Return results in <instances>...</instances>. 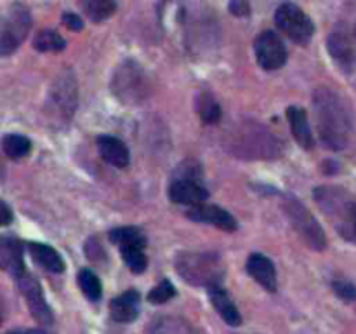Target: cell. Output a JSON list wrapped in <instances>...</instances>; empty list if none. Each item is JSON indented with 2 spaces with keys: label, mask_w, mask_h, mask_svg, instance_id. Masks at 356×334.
Here are the masks:
<instances>
[{
  "label": "cell",
  "mask_w": 356,
  "mask_h": 334,
  "mask_svg": "<svg viewBox=\"0 0 356 334\" xmlns=\"http://www.w3.org/2000/svg\"><path fill=\"white\" fill-rule=\"evenodd\" d=\"M111 242H115L120 247L125 245H137V247H144L146 245V238H144L143 232L140 228L134 227H124V228H115L110 232Z\"/></svg>",
  "instance_id": "cell-23"
},
{
  "label": "cell",
  "mask_w": 356,
  "mask_h": 334,
  "mask_svg": "<svg viewBox=\"0 0 356 334\" xmlns=\"http://www.w3.org/2000/svg\"><path fill=\"white\" fill-rule=\"evenodd\" d=\"M85 253H87L89 260L96 261V263L107 260V253H104L103 245L96 241V238H91V241L87 242V245H85Z\"/></svg>",
  "instance_id": "cell-29"
},
{
  "label": "cell",
  "mask_w": 356,
  "mask_h": 334,
  "mask_svg": "<svg viewBox=\"0 0 356 334\" xmlns=\"http://www.w3.org/2000/svg\"><path fill=\"white\" fill-rule=\"evenodd\" d=\"M275 23L280 30L292 42L299 45H308L315 34V25L311 18L296 4H282L275 12Z\"/></svg>",
  "instance_id": "cell-7"
},
{
  "label": "cell",
  "mask_w": 356,
  "mask_h": 334,
  "mask_svg": "<svg viewBox=\"0 0 356 334\" xmlns=\"http://www.w3.org/2000/svg\"><path fill=\"white\" fill-rule=\"evenodd\" d=\"M98 152L107 160L108 164L115 167H127L131 162V153L125 143L115 136H101L98 137Z\"/></svg>",
  "instance_id": "cell-15"
},
{
  "label": "cell",
  "mask_w": 356,
  "mask_h": 334,
  "mask_svg": "<svg viewBox=\"0 0 356 334\" xmlns=\"http://www.w3.org/2000/svg\"><path fill=\"white\" fill-rule=\"evenodd\" d=\"M16 280H18V286L23 298H25L26 303H28L30 313H32V315L35 317V320L41 322L42 326H51L54 317H52V312L51 309H49L47 301H45L44 293H42V287L41 284H38L37 278H35L34 275H30L28 271H25V274H23L21 277L16 278Z\"/></svg>",
  "instance_id": "cell-9"
},
{
  "label": "cell",
  "mask_w": 356,
  "mask_h": 334,
  "mask_svg": "<svg viewBox=\"0 0 356 334\" xmlns=\"http://www.w3.org/2000/svg\"><path fill=\"white\" fill-rule=\"evenodd\" d=\"M120 254L124 263L127 268L134 274H143L148 267V258L144 254V247H137V245H125L120 247Z\"/></svg>",
  "instance_id": "cell-25"
},
{
  "label": "cell",
  "mask_w": 356,
  "mask_h": 334,
  "mask_svg": "<svg viewBox=\"0 0 356 334\" xmlns=\"http://www.w3.org/2000/svg\"><path fill=\"white\" fill-rule=\"evenodd\" d=\"M12 218H14V216H12L11 208H9L4 201H0V227H8V225H11Z\"/></svg>",
  "instance_id": "cell-32"
},
{
  "label": "cell",
  "mask_w": 356,
  "mask_h": 334,
  "mask_svg": "<svg viewBox=\"0 0 356 334\" xmlns=\"http://www.w3.org/2000/svg\"><path fill=\"white\" fill-rule=\"evenodd\" d=\"M186 216L190 219L197 223H205V225H212V227L221 228L224 232H235L236 230V219L230 214L226 209L217 208V205H205L200 204L191 208L186 212Z\"/></svg>",
  "instance_id": "cell-12"
},
{
  "label": "cell",
  "mask_w": 356,
  "mask_h": 334,
  "mask_svg": "<svg viewBox=\"0 0 356 334\" xmlns=\"http://www.w3.org/2000/svg\"><path fill=\"white\" fill-rule=\"evenodd\" d=\"M63 25H67L74 32H80L84 28V21L77 14H74V12H65L63 14Z\"/></svg>",
  "instance_id": "cell-31"
},
{
  "label": "cell",
  "mask_w": 356,
  "mask_h": 334,
  "mask_svg": "<svg viewBox=\"0 0 356 334\" xmlns=\"http://www.w3.org/2000/svg\"><path fill=\"white\" fill-rule=\"evenodd\" d=\"M0 270L18 278L25 274L23 242L14 235H0Z\"/></svg>",
  "instance_id": "cell-10"
},
{
  "label": "cell",
  "mask_w": 356,
  "mask_h": 334,
  "mask_svg": "<svg viewBox=\"0 0 356 334\" xmlns=\"http://www.w3.org/2000/svg\"><path fill=\"white\" fill-rule=\"evenodd\" d=\"M32 26L28 9L14 4L0 18V56H9L23 44Z\"/></svg>",
  "instance_id": "cell-6"
},
{
  "label": "cell",
  "mask_w": 356,
  "mask_h": 334,
  "mask_svg": "<svg viewBox=\"0 0 356 334\" xmlns=\"http://www.w3.org/2000/svg\"><path fill=\"white\" fill-rule=\"evenodd\" d=\"M287 119H289L290 122V129H292L296 142H298L302 148H311L313 134H311V127H309L306 111L298 107H290L289 110H287Z\"/></svg>",
  "instance_id": "cell-18"
},
{
  "label": "cell",
  "mask_w": 356,
  "mask_h": 334,
  "mask_svg": "<svg viewBox=\"0 0 356 334\" xmlns=\"http://www.w3.org/2000/svg\"><path fill=\"white\" fill-rule=\"evenodd\" d=\"M332 289L337 294L341 300L344 301H355L356 300V287L351 282H346V280H335L332 284Z\"/></svg>",
  "instance_id": "cell-28"
},
{
  "label": "cell",
  "mask_w": 356,
  "mask_h": 334,
  "mask_svg": "<svg viewBox=\"0 0 356 334\" xmlns=\"http://www.w3.org/2000/svg\"><path fill=\"white\" fill-rule=\"evenodd\" d=\"M169 197L176 204L195 208V205L203 204L207 201L209 192L195 178H179L170 185Z\"/></svg>",
  "instance_id": "cell-11"
},
{
  "label": "cell",
  "mask_w": 356,
  "mask_h": 334,
  "mask_svg": "<svg viewBox=\"0 0 356 334\" xmlns=\"http://www.w3.org/2000/svg\"><path fill=\"white\" fill-rule=\"evenodd\" d=\"M247 271L252 275V278L257 284H261L265 289H268L269 293H275L276 291V270L275 265L271 263L269 258H266L265 254L254 253L250 254L249 260H247Z\"/></svg>",
  "instance_id": "cell-13"
},
{
  "label": "cell",
  "mask_w": 356,
  "mask_h": 334,
  "mask_svg": "<svg viewBox=\"0 0 356 334\" xmlns=\"http://www.w3.org/2000/svg\"><path fill=\"white\" fill-rule=\"evenodd\" d=\"M217 254L205 253H183L177 256V274L190 284L195 286L217 287L223 275V267Z\"/></svg>",
  "instance_id": "cell-2"
},
{
  "label": "cell",
  "mask_w": 356,
  "mask_h": 334,
  "mask_svg": "<svg viewBox=\"0 0 356 334\" xmlns=\"http://www.w3.org/2000/svg\"><path fill=\"white\" fill-rule=\"evenodd\" d=\"M28 253L34 258L35 263H38L47 271L61 274L65 270V261H63L61 254L51 245L41 244V242H28Z\"/></svg>",
  "instance_id": "cell-16"
},
{
  "label": "cell",
  "mask_w": 356,
  "mask_h": 334,
  "mask_svg": "<svg viewBox=\"0 0 356 334\" xmlns=\"http://www.w3.org/2000/svg\"><path fill=\"white\" fill-rule=\"evenodd\" d=\"M5 334H49L42 329H12L8 331Z\"/></svg>",
  "instance_id": "cell-33"
},
{
  "label": "cell",
  "mask_w": 356,
  "mask_h": 334,
  "mask_svg": "<svg viewBox=\"0 0 356 334\" xmlns=\"http://www.w3.org/2000/svg\"><path fill=\"white\" fill-rule=\"evenodd\" d=\"M111 91L115 96L127 104H137L146 100L150 93V84L143 68L134 61H124L111 78Z\"/></svg>",
  "instance_id": "cell-3"
},
{
  "label": "cell",
  "mask_w": 356,
  "mask_h": 334,
  "mask_svg": "<svg viewBox=\"0 0 356 334\" xmlns=\"http://www.w3.org/2000/svg\"><path fill=\"white\" fill-rule=\"evenodd\" d=\"M78 287L82 289V293L85 294V298L91 301H100L101 294H103V286H101L100 278L89 268L78 271Z\"/></svg>",
  "instance_id": "cell-22"
},
{
  "label": "cell",
  "mask_w": 356,
  "mask_h": 334,
  "mask_svg": "<svg viewBox=\"0 0 356 334\" xmlns=\"http://www.w3.org/2000/svg\"><path fill=\"white\" fill-rule=\"evenodd\" d=\"M210 301H212L217 313L223 317L224 322L230 324V326H240L242 324V315H240L238 309H236L226 291H223L221 287H210Z\"/></svg>",
  "instance_id": "cell-19"
},
{
  "label": "cell",
  "mask_w": 356,
  "mask_h": 334,
  "mask_svg": "<svg viewBox=\"0 0 356 334\" xmlns=\"http://www.w3.org/2000/svg\"><path fill=\"white\" fill-rule=\"evenodd\" d=\"M82 9L91 21L101 23L115 14L117 4L115 0H82Z\"/></svg>",
  "instance_id": "cell-20"
},
{
  "label": "cell",
  "mask_w": 356,
  "mask_h": 334,
  "mask_svg": "<svg viewBox=\"0 0 356 334\" xmlns=\"http://www.w3.org/2000/svg\"><path fill=\"white\" fill-rule=\"evenodd\" d=\"M34 47L38 52H59L67 47V42L58 32L54 30H42L35 35Z\"/></svg>",
  "instance_id": "cell-24"
},
{
  "label": "cell",
  "mask_w": 356,
  "mask_h": 334,
  "mask_svg": "<svg viewBox=\"0 0 356 334\" xmlns=\"http://www.w3.org/2000/svg\"><path fill=\"white\" fill-rule=\"evenodd\" d=\"M4 178V167H2V162H0V179Z\"/></svg>",
  "instance_id": "cell-35"
},
{
  "label": "cell",
  "mask_w": 356,
  "mask_h": 334,
  "mask_svg": "<svg viewBox=\"0 0 356 334\" xmlns=\"http://www.w3.org/2000/svg\"><path fill=\"white\" fill-rule=\"evenodd\" d=\"M327 45L329 52L335 60V63L344 68V70H351L353 65H355V51H353L351 41H349L348 35L344 32H334L329 37Z\"/></svg>",
  "instance_id": "cell-17"
},
{
  "label": "cell",
  "mask_w": 356,
  "mask_h": 334,
  "mask_svg": "<svg viewBox=\"0 0 356 334\" xmlns=\"http://www.w3.org/2000/svg\"><path fill=\"white\" fill-rule=\"evenodd\" d=\"M313 107L323 145L331 150L346 148L351 136V115L341 96L322 87L313 96Z\"/></svg>",
  "instance_id": "cell-1"
},
{
  "label": "cell",
  "mask_w": 356,
  "mask_h": 334,
  "mask_svg": "<svg viewBox=\"0 0 356 334\" xmlns=\"http://www.w3.org/2000/svg\"><path fill=\"white\" fill-rule=\"evenodd\" d=\"M353 223H355V230H356V205H353Z\"/></svg>",
  "instance_id": "cell-34"
},
{
  "label": "cell",
  "mask_w": 356,
  "mask_h": 334,
  "mask_svg": "<svg viewBox=\"0 0 356 334\" xmlns=\"http://www.w3.org/2000/svg\"><path fill=\"white\" fill-rule=\"evenodd\" d=\"M199 113L205 124H217L221 120V107L210 94H203L199 100Z\"/></svg>",
  "instance_id": "cell-26"
},
{
  "label": "cell",
  "mask_w": 356,
  "mask_h": 334,
  "mask_svg": "<svg viewBox=\"0 0 356 334\" xmlns=\"http://www.w3.org/2000/svg\"><path fill=\"white\" fill-rule=\"evenodd\" d=\"M256 60L263 70H278L287 61V49L275 32H263L254 42Z\"/></svg>",
  "instance_id": "cell-8"
},
{
  "label": "cell",
  "mask_w": 356,
  "mask_h": 334,
  "mask_svg": "<svg viewBox=\"0 0 356 334\" xmlns=\"http://www.w3.org/2000/svg\"><path fill=\"white\" fill-rule=\"evenodd\" d=\"M283 211L289 216L292 227L299 234V237L306 242L315 251H323L327 247V237L322 227L318 225L315 216L308 211L306 205L301 204V201L294 197V195H287L283 199Z\"/></svg>",
  "instance_id": "cell-4"
},
{
  "label": "cell",
  "mask_w": 356,
  "mask_h": 334,
  "mask_svg": "<svg viewBox=\"0 0 356 334\" xmlns=\"http://www.w3.org/2000/svg\"><path fill=\"white\" fill-rule=\"evenodd\" d=\"M110 315L115 322L129 324L140 315V293L134 289L125 291L120 296L113 298L110 303Z\"/></svg>",
  "instance_id": "cell-14"
},
{
  "label": "cell",
  "mask_w": 356,
  "mask_h": 334,
  "mask_svg": "<svg viewBox=\"0 0 356 334\" xmlns=\"http://www.w3.org/2000/svg\"><path fill=\"white\" fill-rule=\"evenodd\" d=\"M176 296V287L173 286L170 280H162L157 287L150 291L148 294V301L155 304H162V303H167L170 298Z\"/></svg>",
  "instance_id": "cell-27"
},
{
  "label": "cell",
  "mask_w": 356,
  "mask_h": 334,
  "mask_svg": "<svg viewBox=\"0 0 356 334\" xmlns=\"http://www.w3.org/2000/svg\"><path fill=\"white\" fill-rule=\"evenodd\" d=\"M0 324H2V312H0Z\"/></svg>",
  "instance_id": "cell-36"
},
{
  "label": "cell",
  "mask_w": 356,
  "mask_h": 334,
  "mask_svg": "<svg viewBox=\"0 0 356 334\" xmlns=\"http://www.w3.org/2000/svg\"><path fill=\"white\" fill-rule=\"evenodd\" d=\"M78 103V87L74 71L65 70L52 82L49 93V111L61 122L74 117Z\"/></svg>",
  "instance_id": "cell-5"
},
{
  "label": "cell",
  "mask_w": 356,
  "mask_h": 334,
  "mask_svg": "<svg viewBox=\"0 0 356 334\" xmlns=\"http://www.w3.org/2000/svg\"><path fill=\"white\" fill-rule=\"evenodd\" d=\"M2 150L9 159L19 160L30 153L32 142L26 136H21V134H8L2 140Z\"/></svg>",
  "instance_id": "cell-21"
},
{
  "label": "cell",
  "mask_w": 356,
  "mask_h": 334,
  "mask_svg": "<svg viewBox=\"0 0 356 334\" xmlns=\"http://www.w3.org/2000/svg\"><path fill=\"white\" fill-rule=\"evenodd\" d=\"M230 12L233 16H238V18H243V16L250 14V5L247 0H232L230 2Z\"/></svg>",
  "instance_id": "cell-30"
}]
</instances>
